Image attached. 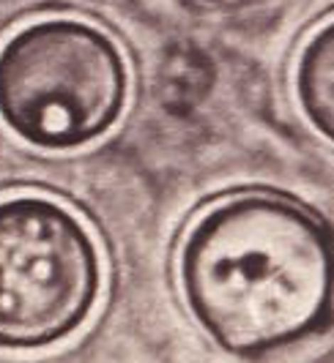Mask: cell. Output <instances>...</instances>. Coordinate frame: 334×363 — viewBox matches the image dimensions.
I'll list each match as a JSON object with an SVG mask.
<instances>
[{
  "label": "cell",
  "mask_w": 334,
  "mask_h": 363,
  "mask_svg": "<svg viewBox=\"0 0 334 363\" xmlns=\"http://www.w3.org/2000/svg\"><path fill=\"white\" fill-rule=\"evenodd\" d=\"M178 287L214 345L258 358L298 345L334 311V240L301 202L247 191L205 208L178 249Z\"/></svg>",
  "instance_id": "6da1fadb"
},
{
  "label": "cell",
  "mask_w": 334,
  "mask_h": 363,
  "mask_svg": "<svg viewBox=\"0 0 334 363\" xmlns=\"http://www.w3.org/2000/svg\"><path fill=\"white\" fill-rule=\"evenodd\" d=\"M129 99V69L115 38L77 17H44L0 44V121L38 150L102 140Z\"/></svg>",
  "instance_id": "7a4b0ae2"
},
{
  "label": "cell",
  "mask_w": 334,
  "mask_h": 363,
  "mask_svg": "<svg viewBox=\"0 0 334 363\" xmlns=\"http://www.w3.org/2000/svg\"><path fill=\"white\" fill-rule=\"evenodd\" d=\"M104 262L88 224L44 194L0 200V350H47L91 320Z\"/></svg>",
  "instance_id": "3957f363"
},
{
  "label": "cell",
  "mask_w": 334,
  "mask_h": 363,
  "mask_svg": "<svg viewBox=\"0 0 334 363\" xmlns=\"http://www.w3.org/2000/svg\"><path fill=\"white\" fill-rule=\"evenodd\" d=\"M293 96L313 131L334 145V19L304 41L293 66Z\"/></svg>",
  "instance_id": "277c9868"
},
{
  "label": "cell",
  "mask_w": 334,
  "mask_h": 363,
  "mask_svg": "<svg viewBox=\"0 0 334 363\" xmlns=\"http://www.w3.org/2000/svg\"><path fill=\"white\" fill-rule=\"evenodd\" d=\"M200 3H225V0H200Z\"/></svg>",
  "instance_id": "5b68a950"
}]
</instances>
